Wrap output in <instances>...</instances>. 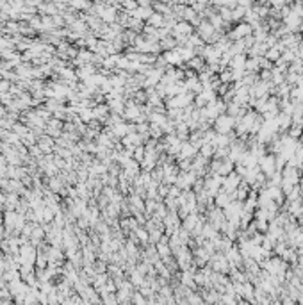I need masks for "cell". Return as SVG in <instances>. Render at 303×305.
<instances>
[{
	"mask_svg": "<svg viewBox=\"0 0 303 305\" xmlns=\"http://www.w3.org/2000/svg\"><path fill=\"white\" fill-rule=\"evenodd\" d=\"M148 20H150V25H153V27H161V25H164V21H162V16H161V14H152Z\"/></svg>",
	"mask_w": 303,
	"mask_h": 305,
	"instance_id": "3957f363",
	"label": "cell"
},
{
	"mask_svg": "<svg viewBox=\"0 0 303 305\" xmlns=\"http://www.w3.org/2000/svg\"><path fill=\"white\" fill-rule=\"evenodd\" d=\"M262 168H264V172H267V173L273 172V168H275V164H273V157H266V159H262Z\"/></svg>",
	"mask_w": 303,
	"mask_h": 305,
	"instance_id": "7a4b0ae2",
	"label": "cell"
},
{
	"mask_svg": "<svg viewBox=\"0 0 303 305\" xmlns=\"http://www.w3.org/2000/svg\"><path fill=\"white\" fill-rule=\"evenodd\" d=\"M230 125H232V120H230V118H219V121H218V130L227 132L228 129H230Z\"/></svg>",
	"mask_w": 303,
	"mask_h": 305,
	"instance_id": "6da1fadb",
	"label": "cell"
},
{
	"mask_svg": "<svg viewBox=\"0 0 303 305\" xmlns=\"http://www.w3.org/2000/svg\"><path fill=\"white\" fill-rule=\"evenodd\" d=\"M137 2H139L141 5H148V4H150L152 0H137Z\"/></svg>",
	"mask_w": 303,
	"mask_h": 305,
	"instance_id": "5b68a950",
	"label": "cell"
},
{
	"mask_svg": "<svg viewBox=\"0 0 303 305\" xmlns=\"http://www.w3.org/2000/svg\"><path fill=\"white\" fill-rule=\"evenodd\" d=\"M175 30H177V32H191V27L186 25V23H180V25H177Z\"/></svg>",
	"mask_w": 303,
	"mask_h": 305,
	"instance_id": "277c9868",
	"label": "cell"
}]
</instances>
